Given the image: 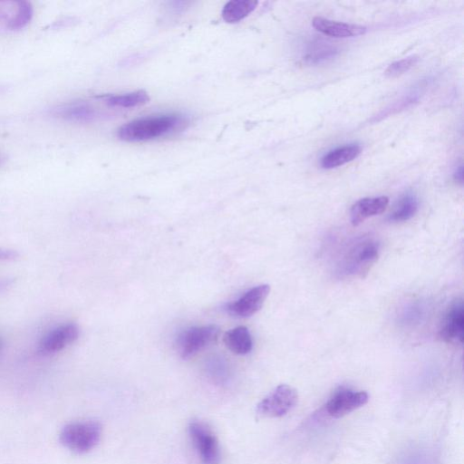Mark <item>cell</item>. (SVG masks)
Wrapping results in <instances>:
<instances>
[{"label":"cell","instance_id":"6da1fadb","mask_svg":"<svg viewBox=\"0 0 464 464\" xmlns=\"http://www.w3.org/2000/svg\"><path fill=\"white\" fill-rule=\"evenodd\" d=\"M188 123V120L179 114L144 117L123 124L117 136L124 141H144L180 130Z\"/></svg>","mask_w":464,"mask_h":464},{"label":"cell","instance_id":"7a4b0ae2","mask_svg":"<svg viewBox=\"0 0 464 464\" xmlns=\"http://www.w3.org/2000/svg\"><path fill=\"white\" fill-rule=\"evenodd\" d=\"M102 426L95 420H79L66 424L60 432V441L68 450L82 454L98 444Z\"/></svg>","mask_w":464,"mask_h":464},{"label":"cell","instance_id":"3957f363","mask_svg":"<svg viewBox=\"0 0 464 464\" xmlns=\"http://www.w3.org/2000/svg\"><path fill=\"white\" fill-rule=\"evenodd\" d=\"M188 435L202 464H218L220 449L218 440L209 426L199 420H192L188 427Z\"/></svg>","mask_w":464,"mask_h":464},{"label":"cell","instance_id":"277c9868","mask_svg":"<svg viewBox=\"0 0 464 464\" xmlns=\"http://www.w3.org/2000/svg\"><path fill=\"white\" fill-rule=\"evenodd\" d=\"M218 325L193 326L184 330L177 339L178 351L181 358L188 359L215 343L219 335Z\"/></svg>","mask_w":464,"mask_h":464},{"label":"cell","instance_id":"5b68a950","mask_svg":"<svg viewBox=\"0 0 464 464\" xmlns=\"http://www.w3.org/2000/svg\"><path fill=\"white\" fill-rule=\"evenodd\" d=\"M296 401V391L287 384H280L256 405V413L260 418L281 417L286 414Z\"/></svg>","mask_w":464,"mask_h":464},{"label":"cell","instance_id":"8992f818","mask_svg":"<svg viewBox=\"0 0 464 464\" xmlns=\"http://www.w3.org/2000/svg\"><path fill=\"white\" fill-rule=\"evenodd\" d=\"M379 255V245L372 240L360 242L344 257L343 273L346 276H360L367 273Z\"/></svg>","mask_w":464,"mask_h":464},{"label":"cell","instance_id":"52a82bcc","mask_svg":"<svg viewBox=\"0 0 464 464\" xmlns=\"http://www.w3.org/2000/svg\"><path fill=\"white\" fill-rule=\"evenodd\" d=\"M79 334L80 329L74 323L57 325L41 338L37 352L44 356L56 353L74 343Z\"/></svg>","mask_w":464,"mask_h":464},{"label":"cell","instance_id":"ba28073f","mask_svg":"<svg viewBox=\"0 0 464 464\" xmlns=\"http://www.w3.org/2000/svg\"><path fill=\"white\" fill-rule=\"evenodd\" d=\"M369 400L368 393L343 388L336 391L325 405V411L333 418H341L364 405Z\"/></svg>","mask_w":464,"mask_h":464},{"label":"cell","instance_id":"9c48e42d","mask_svg":"<svg viewBox=\"0 0 464 464\" xmlns=\"http://www.w3.org/2000/svg\"><path fill=\"white\" fill-rule=\"evenodd\" d=\"M269 292V285L263 284L254 286L244 293L237 300L227 304L226 310L237 317H249L261 309Z\"/></svg>","mask_w":464,"mask_h":464},{"label":"cell","instance_id":"30bf717a","mask_svg":"<svg viewBox=\"0 0 464 464\" xmlns=\"http://www.w3.org/2000/svg\"><path fill=\"white\" fill-rule=\"evenodd\" d=\"M440 337L448 343H463L464 307L461 300L456 301L449 309L442 323Z\"/></svg>","mask_w":464,"mask_h":464},{"label":"cell","instance_id":"8fae6325","mask_svg":"<svg viewBox=\"0 0 464 464\" xmlns=\"http://www.w3.org/2000/svg\"><path fill=\"white\" fill-rule=\"evenodd\" d=\"M389 204L385 196L363 198L356 201L351 208L350 218L353 226H358L365 219L382 214Z\"/></svg>","mask_w":464,"mask_h":464},{"label":"cell","instance_id":"7c38bea8","mask_svg":"<svg viewBox=\"0 0 464 464\" xmlns=\"http://www.w3.org/2000/svg\"><path fill=\"white\" fill-rule=\"evenodd\" d=\"M314 28L335 38H346L360 35L365 33L366 28L362 25L333 21L323 17H314L312 21Z\"/></svg>","mask_w":464,"mask_h":464},{"label":"cell","instance_id":"4fadbf2b","mask_svg":"<svg viewBox=\"0 0 464 464\" xmlns=\"http://www.w3.org/2000/svg\"><path fill=\"white\" fill-rule=\"evenodd\" d=\"M59 118L72 122H91L99 118V111L84 102H74L62 105L53 111Z\"/></svg>","mask_w":464,"mask_h":464},{"label":"cell","instance_id":"5bb4252c","mask_svg":"<svg viewBox=\"0 0 464 464\" xmlns=\"http://www.w3.org/2000/svg\"><path fill=\"white\" fill-rule=\"evenodd\" d=\"M226 346L234 353L244 355L251 352L253 341L247 327L240 325L227 331L223 337Z\"/></svg>","mask_w":464,"mask_h":464},{"label":"cell","instance_id":"9a60e30c","mask_svg":"<svg viewBox=\"0 0 464 464\" xmlns=\"http://www.w3.org/2000/svg\"><path fill=\"white\" fill-rule=\"evenodd\" d=\"M362 148L358 144H348L338 147L326 153L321 160L324 169H333L342 166L354 160L361 153Z\"/></svg>","mask_w":464,"mask_h":464},{"label":"cell","instance_id":"2e32d148","mask_svg":"<svg viewBox=\"0 0 464 464\" xmlns=\"http://www.w3.org/2000/svg\"><path fill=\"white\" fill-rule=\"evenodd\" d=\"M256 0H232L227 2L221 12L222 18L227 23H237L251 14L256 7Z\"/></svg>","mask_w":464,"mask_h":464},{"label":"cell","instance_id":"e0dca14e","mask_svg":"<svg viewBox=\"0 0 464 464\" xmlns=\"http://www.w3.org/2000/svg\"><path fill=\"white\" fill-rule=\"evenodd\" d=\"M150 97L144 91H136L120 95L104 97V102L111 107L131 108L148 102Z\"/></svg>","mask_w":464,"mask_h":464},{"label":"cell","instance_id":"ac0fdd59","mask_svg":"<svg viewBox=\"0 0 464 464\" xmlns=\"http://www.w3.org/2000/svg\"><path fill=\"white\" fill-rule=\"evenodd\" d=\"M418 208L417 198L411 193L405 194L399 200L389 218L394 222L409 220L416 214Z\"/></svg>","mask_w":464,"mask_h":464},{"label":"cell","instance_id":"d6986e66","mask_svg":"<svg viewBox=\"0 0 464 464\" xmlns=\"http://www.w3.org/2000/svg\"><path fill=\"white\" fill-rule=\"evenodd\" d=\"M33 14V6L29 2H17L15 9L5 27L11 31L21 30L30 23Z\"/></svg>","mask_w":464,"mask_h":464},{"label":"cell","instance_id":"ffe728a7","mask_svg":"<svg viewBox=\"0 0 464 464\" xmlns=\"http://www.w3.org/2000/svg\"><path fill=\"white\" fill-rule=\"evenodd\" d=\"M419 61V57L416 55H411L407 58L396 61L391 63L384 73L387 77H396L406 72H408L411 67H413Z\"/></svg>","mask_w":464,"mask_h":464},{"label":"cell","instance_id":"44dd1931","mask_svg":"<svg viewBox=\"0 0 464 464\" xmlns=\"http://www.w3.org/2000/svg\"><path fill=\"white\" fill-rule=\"evenodd\" d=\"M19 256L20 254L14 249L0 247V263L15 261Z\"/></svg>","mask_w":464,"mask_h":464},{"label":"cell","instance_id":"7402d4cb","mask_svg":"<svg viewBox=\"0 0 464 464\" xmlns=\"http://www.w3.org/2000/svg\"><path fill=\"white\" fill-rule=\"evenodd\" d=\"M190 4L191 3L188 1H170L167 3L166 7L169 13L172 12L177 14L184 12Z\"/></svg>","mask_w":464,"mask_h":464},{"label":"cell","instance_id":"603a6c76","mask_svg":"<svg viewBox=\"0 0 464 464\" xmlns=\"http://www.w3.org/2000/svg\"><path fill=\"white\" fill-rule=\"evenodd\" d=\"M14 284V279L10 277L0 278V293L9 289Z\"/></svg>","mask_w":464,"mask_h":464},{"label":"cell","instance_id":"cb8c5ba5","mask_svg":"<svg viewBox=\"0 0 464 464\" xmlns=\"http://www.w3.org/2000/svg\"><path fill=\"white\" fill-rule=\"evenodd\" d=\"M454 178L457 181H459V183H462V180H463V167H462V165H460L458 168L457 171L454 174Z\"/></svg>","mask_w":464,"mask_h":464},{"label":"cell","instance_id":"d4e9b609","mask_svg":"<svg viewBox=\"0 0 464 464\" xmlns=\"http://www.w3.org/2000/svg\"><path fill=\"white\" fill-rule=\"evenodd\" d=\"M3 347H4V341H3V339L0 337V353H1V351L3 350Z\"/></svg>","mask_w":464,"mask_h":464},{"label":"cell","instance_id":"484cf974","mask_svg":"<svg viewBox=\"0 0 464 464\" xmlns=\"http://www.w3.org/2000/svg\"><path fill=\"white\" fill-rule=\"evenodd\" d=\"M5 158L0 154V166L3 164Z\"/></svg>","mask_w":464,"mask_h":464}]
</instances>
